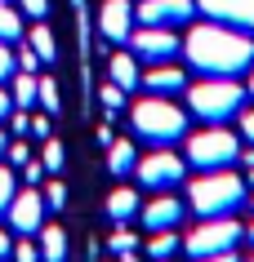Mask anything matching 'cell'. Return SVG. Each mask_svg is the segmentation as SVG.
Instances as JSON below:
<instances>
[{
  "label": "cell",
  "instance_id": "6da1fadb",
  "mask_svg": "<svg viewBox=\"0 0 254 262\" xmlns=\"http://www.w3.org/2000/svg\"><path fill=\"white\" fill-rule=\"evenodd\" d=\"M183 54L201 76H241L254 62V40L241 36V31L201 23V27H192L183 36Z\"/></svg>",
  "mask_w": 254,
  "mask_h": 262
},
{
  "label": "cell",
  "instance_id": "7a4b0ae2",
  "mask_svg": "<svg viewBox=\"0 0 254 262\" xmlns=\"http://www.w3.org/2000/svg\"><path fill=\"white\" fill-rule=\"evenodd\" d=\"M129 124H134V134L143 142H152V147H169V142H179L187 134V116L165 94H147L143 102L129 107Z\"/></svg>",
  "mask_w": 254,
  "mask_h": 262
},
{
  "label": "cell",
  "instance_id": "3957f363",
  "mask_svg": "<svg viewBox=\"0 0 254 262\" xmlns=\"http://www.w3.org/2000/svg\"><path fill=\"white\" fill-rule=\"evenodd\" d=\"M187 205L201 218H227L245 205V178H237L232 169H210L187 187Z\"/></svg>",
  "mask_w": 254,
  "mask_h": 262
},
{
  "label": "cell",
  "instance_id": "277c9868",
  "mask_svg": "<svg viewBox=\"0 0 254 262\" xmlns=\"http://www.w3.org/2000/svg\"><path fill=\"white\" fill-rule=\"evenodd\" d=\"M245 102V84H237L232 76H205L201 84H187V107L197 111L205 124L232 120Z\"/></svg>",
  "mask_w": 254,
  "mask_h": 262
},
{
  "label": "cell",
  "instance_id": "5b68a950",
  "mask_svg": "<svg viewBox=\"0 0 254 262\" xmlns=\"http://www.w3.org/2000/svg\"><path fill=\"white\" fill-rule=\"evenodd\" d=\"M241 160V142L232 129H219V124H210V129H201V134H192L187 138V165H197L201 173H210V169H227Z\"/></svg>",
  "mask_w": 254,
  "mask_h": 262
},
{
  "label": "cell",
  "instance_id": "8992f818",
  "mask_svg": "<svg viewBox=\"0 0 254 262\" xmlns=\"http://www.w3.org/2000/svg\"><path fill=\"white\" fill-rule=\"evenodd\" d=\"M241 235H245V227H241L232 213H227V218H205L192 235H183V249L192 253V258H210V253H227V249H237Z\"/></svg>",
  "mask_w": 254,
  "mask_h": 262
},
{
  "label": "cell",
  "instance_id": "52a82bcc",
  "mask_svg": "<svg viewBox=\"0 0 254 262\" xmlns=\"http://www.w3.org/2000/svg\"><path fill=\"white\" fill-rule=\"evenodd\" d=\"M134 173H139V182L147 187V191H169V187H179L187 173V160H179L174 151H165V147H156L152 156H143L139 165H134Z\"/></svg>",
  "mask_w": 254,
  "mask_h": 262
},
{
  "label": "cell",
  "instance_id": "ba28073f",
  "mask_svg": "<svg viewBox=\"0 0 254 262\" xmlns=\"http://www.w3.org/2000/svg\"><path fill=\"white\" fill-rule=\"evenodd\" d=\"M129 49H134V58H143V62H169V58H179V49H183V40H179V31L169 27H134V36H129Z\"/></svg>",
  "mask_w": 254,
  "mask_h": 262
},
{
  "label": "cell",
  "instance_id": "9c48e42d",
  "mask_svg": "<svg viewBox=\"0 0 254 262\" xmlns=\"http://www.w3.org/2000/svg\"><path fill=\"white\" fill-rule=\"evenodd\" d=\"M192 14H197V0H139L134 23H147V27H174V23H192Z\"/></svg>",
  "mask_w": 254,
  "mask_h": 262
},
{
  "label": "cell",
  "instance_id": "30bf717a",
  "mask_svg": "<svg viewBox=\"0 0 254 262\" xmlns=\"http://www.w3.org/2000/svg\"><path fill=\"white\" fill-rule=\"evenodd\" d=\"M9 227H14L18 235H41V227H45V191H18L14 195V205H9Z\"/></svg>",
  "mask_w": 254,
  "mask_h": 262
},
{
  "label": "cell",
  "instance_id": "8fae6325",
  "mask_svg": "<svg viewBox=\"0 0 254 262\" xmlns=\"http://www.w3.org/2000/svg\"><path fill=\"white\" fill-rule=\"evenodd\" d=\"M99 31H103V40L125 45L129 36H134V5H129V0H103V9H99Z\"/></svg>",
  "mask_w": 254,
  "mask_h": 262
},
{
  "label": "cell",
  "instance_id": "7c38bea8",
  "mask_svg": "<svg viewBox=\"0 0 254 262\" xmlns=\"http://www.w3.org/2000/svg\"><path fill=\"white\" fill-rule=\"evenodd\" d=\"M139 213H143V227H147V231H161V227H179V222H183L179 195H156V200H147Z\"/></svg>",
  "mask_w": 254,
  "mask_h": 262
},
{
  "label": "cell",
  "instance_id": "4fadbf2b",
  "mask_svg": "<svg viewBox=\"0 0 254 262\" xmlns=\"http://www.w3.org/2000/svg\"><path fill=\"white\" fill-rule=\"evenodd\" d=\"M139 84L147 94H179V89H187V76H183V67H174V62H152V67L143 71Z\"/></svg>",
  "mask_w": 254,
  "mask_h": 262
},
{
  "label": "cell",
  "instance_id": "5bb4252c",
  "mask_svg": "<svg viewBox=\"0 0 254 262\" xmlns=\"http://www.w3.org/2000/svg\"><path fill=\"white\" fill-rule=\"evenodd\" d=\"M107 71H112V80L121 84V89H139V80H143V67H139V58H134V49L129 54H112L107 58Z\"/></svg>",
  "mask_w": 254,
  "mask_h": 262
},
{
  "label": "cell",
  "instance_id": "9a60e30c",
  "mask_svg": "<svg viewBox=\"0 0 254 262\" xmlns=\"http://www.w3.org/2000/svg\"><path fill=\"white\" fill-rule=\"evenodd\" d=\"M139 209H143V200H139V191H134V187H116V191L107 195V218H112V222L139 218Z\"/></svg>",
  "mask_w": 254,
  "mask_h": 262
},
{
  "label": "cell",
  "instance_id": "2e32d148",
  "mask_svg": "<svg viewBox=\"0 0 254 262\" xmlns=\"http://www.w3.org/2000/svg\"><path fill=\"white\" fill-rule=\"evenodd\" d=\"M197 5L219 18H237L241 27H254V0H197Z\"/></svg>",
  "mask_w": 254,
  "mask_h": 262
},
{
  "label": "cell",
  "instance_id": "e0dca14e",
  "mask_svg": "<svg viewBox=\"0 0 254 262\" xmlns=\"http://www.w3.org/2000/svg\"><path fill=\"white\" fill-rule=\"evenodd\" d=\"M134 165H139V151H134V142H125V138H112V142H107V169H112L116 178L134 173Z\"/></svg>",
  "mask_w": 254,
  "mask_h": 262
},
{
  "label": "cell",
  "instance_id": "ac0fdd59",
  "mask_svg": "<svg viewBox=\"0 0 254 262\" xmlns=\"http://www.w3.org/2000/svg\"><path fill=\"white\" fill-rule=\"evenodd\" d=\"M9 94H14V107H36L41 102V94H36V71H14L9 76Z\"/></svg>",
  "mask_w": 254,
  "mask_h": 262
},
{
  "label": "cell",
  "instance_id": "d6986e66",
  "mask_svg": "<svg viewBox=\"0 0 254 262\" xmlns=\"http://www.w3.org/2000/svg\"><path fill=\"white\" fill-rule=\"evenodd\" d=\"M41 262H67V231L41 227Z\"/></svg>",
  "mask_w": 254,
  "mask_h": 262
},
{
  "label": "cell",
  "instance_id": "ffe728a7",
  "mask_svg": "<svg viewBox=\"0 0 254 262\" xmlns=\"http://www.w3.org/2000/svg\"><path fill=\"white\" fill-rule=\"evenodd\" d=\"M0 40L5 45L23 40V9H14L9 0H0Z\"/></svg>",
  "mask_w": 254,
  "mask_h": 262
},
{
  "label": "cell",
  "instance_id": "44dd1931",
  "mask_svg": "<svg viewBox=\"0 0 254 262\" xmlns=\"http://www.w3.org/2000/svg\"><path fill=\"white\" fill-rule=\"evenodd\" d=\"M27 40H31V49H36V58H41V62H54V58H58V40H54V31L45 27V18L27 31Z\"/></svg>",
  "mask_w": 254,
  "mask_h": 262
},
{
  "label": "cell",
  "instance_id": "7402d4cb",
  "mask_svg": "<svg viewBox=\"0 0 254 262\" xmlns=\"http://www.w3.org/2000/svg\"><path fill=\"white\" fill-rule=\"evenodd\" d=\"M179 253V231L174 227H161V231H152V240H147V258H174Z\"/></svg>",
  "mask_w": 254,
  "mask_h": 262
},
{
  "label": "cell",
  "instance_id": "603a6c76",
  "mask_svg": "<svg viewBox=\"0 0 254 262\" xmlns=\"http://www.w3.org/2000/svg\"><path fill=\"white\" fill-rule=\"evenodd\" d=\"M36 94H41V107L49 111V116H54V111L63 107V98H58V84L49 80V76H41V80H36Z\"/></svg>",
  "mask_w": 254,
  "mask_h": 262
},
{
  "label": "cell",
  "instance_id": "cb8c5ba5",
  "mask_svg": "<svg viewBox=\"0 0 254 262\" xmlns=\"http://www.w3.org/2000/svg\"><path fill=\"white\" fill-rule=\"evenodd\" d=\"M107 245H112V249H116V253H129V249H139V235L129 231L125 222H116V231H112V235H107Z\"/></svg>",
  "mask_w": 254,
  "mask_h": 262
},
{
  "label": "cell",
  "instance_id": "d4e9b609",
  "mask_svg": "<svg viewBox=\"0 0 254 262\" xmlns=\"http://www.w3.org/2000/svg\"><path fill=\"white\" fill-rule=\"evenodd\" d=\"M99 102H103L107 111H121V107H125V89H121L116 80H103V89H99Z\"/></svg>",
  "mask_w": 254,
  "mask_h": 262
},
{
  "label": "cell",
  "instance_id": "484cf974",
  "mask_svg": "<svg viewBox=\"0 0 254 262\" xmlns=\"http://www.w3.org/2000/svg\"><path fill=\"white\" fill-rule=\"evenodd\" d=\"M14 195H18V182H14V173H9V165H0V213H9Z\"/></svg>",
  "mask_w": 254,
  "mask_h": 262
},
{
  "label": "cell",
  "instance_id": "4316f807",
  "mask_svg": "<svg viewBox=\"0 0 254 262\" xmlns=\"http://www.w3.org/2000/svg\"><path fill=\"white\" fill-rule=\"evenodd\" d=\"M41 165H45V173H58V169H63V142H54V138H45Z\"/></svg>",
  "mask_w": 254,
  "mask_h": 262
},
{
  "label": "cell",
  "instance_id": "83f0119b",
  "mask_svg": "<svg viewBox=\"0 0 254 262\" xmlns=\"http://www.w3.org/2000/svg\"><path fill=\"white\" fill-rule=\"evenodd\" d=\"M14 71H18V54H14V49H9V45H5V40H0V84L9 80Z\"/></svg>",
  "mask_w": 254,
  "mask_h": 262
},
{
  "label": "cell",
  "instance_id": "f1b7e54d",
  "mask_svg": "<svg viewBox=\"0 0 254 262\" xmlns=\"http://www.w3.org/2000/svg\"><path fill=\"white\" fill-rule=\"evenodd\" d=\"M14 262H41V253H36V240L31 235H23L14 245Z\"/></svg>",
  "mask_w": 254,
  "mask_h": 262
},
{
  "label": "cell",
  "instance_id": "f546056e",
  "mask_svg": "<svg viewBox=\"0 0 254 262\" xmlns=\"http://www.w3.org/2000/svg\"><path fill=\"white\" fill-rule=\"evenodd\" d=\"M67 205V187H63V182H49V187H45V209H63Z\"/></svg>",
  "mask_w": 254,
  "mask_h": 262
},
{
  "label": "cell",
  "instance_id": "4dcf8cb0",
  "mask_svg": "<svg viewBox=\"0 0 254 262\" xmlns=\"http://www.w3.org/2000/svg\"><path fill=\"white\" fill-rule=\"evenodd\" d=\"M18 9H23V18H36V23H41V18L49 14V0H18Z\"/></svg>",
  "mask_w": 254,
  "mask_h": 262
},
{
  "label": "cell",
  "instance_id": "1f68e13d",
  "mask_svg": "<svg viewBox=\"0 0 254 262\" xmlns=\"http://www.w3.org/2000/svg\"><path fill=\"white\" fill-rule=\"evenodd\" d=\"M5 160H9V165H27V160H31L27 142H9V147H5Z\"/></svg>",
  "mask_w": 254,
  "mask_h": 262
},
{
  "label": "cell",
  "instance_id": "d6a6232c",
  "mask_svg": "<svg viewBox=\"0 0 254 262\" xmlns=\"http://www.w3.org/2000/svg\"><path fill=\"white\" fill-rule=\"evenodd\" d=\"M27 134H31V138H49V111H41V116H31V124H27Z\"/></svg>",
  "mask_w": 254,
  "mask_h": 262
},
{
  "label": "cell",
  "instance_id": "836d02e7",
  "mask_svg": "<svg viewBox=\"0 0 254 262\" xmlns=\"http://www.w3.org/2000/svg\"><path fill=\"white\" fill-rule=\"evenodd\" d=\"M27 124H31V116H27L23 107H18V111H9V129H14V134H27Z\"/></svg>",
  "mask_w": 254,
  "mask_h": 262
},
{
  "label": "cell",
  "instance_id": "e575fe53",
  "mask_svg": "<svg viewBox=\"0 0 254 262\" xmlns=\"http://www.w3.org/2000/svg\"><path fill=\"white\" fill-rule=\"evenodd\" d=\"M36 62H41L36 49H18V71H36Z\"/></svg>",
  "mask_w": 254,
  "mask_h": 262
},
{
  "label": "cell",
  "instance_id": "d590c367",
  "mask_svg": "<svg viewBox=\"0 0 254 262\" xmlns=\"http://www.w3.org/2000/svg\"><path fill=\"white\" fill-rule=\"evenodd\" d=\"M9 111H14V94H9V89L0 84V124L9 120Z\"/></svg>",
  "mask_w": 254,
  "mask_h": 262
},
{
  "label": "cell",
  "instance_id": "8d00e7d4",
  "mask_svg": "<svg viewBox=\"0 0 254 262\" xmlns=\"http://www.w3.org/2000/svg\"><path fill=\"white\" fill-rule=\"evenodd\" d=\"M237 129H241V138H245V142H254V111H245V116H241Z\"/></svg>",
  "mask_w": 254,
  "mask_h": 262
},
{
  "label": "cell",
  "instance_id": "74e56055",
  "mask_svg": "<svg viewBox=\"0 0 254 262\" xmlns=\"http://www.w3.org/2000/svg\"><path fill=\"white\" fill-rule=\"evenodd\" d=\"M41 173H45V165H41V160H27V182H31V187L41 182Z\"/></svg>",
  "mask_w": 254,
  "mask_h": 262
},
{
  "label": "cell",
  "instance_id": "f35d334b",
  "mask_svg": "<svg viewBox=\"0 0 254 262\" xmlns=\"http://www.w3.org/2000/svg\"><path fill=\"white\" fill-rule=\"evenodd\" d=\"M5 258H14V235L0 231V262H5Z\"/></svg>",
  "mask_w": 254,
  "mask_h": 262
},
{
  "label": "cell",
  "instance_id": "ab89813d",
  "mask_svg": "<svg viewBox=\"0 0 254 262\" xmlns=\"http://www.w3.org/2000/svg\"><path fill=\"white\" fill-rule=\"evenodd\" d=\"M197 262H237V253L227 249V253H210V258H197Z\"/></svg>",
  "mask_w": 254,
  "mask_h": 262
},
{
  "label": "cell",
  "instance_id": "60d3db41",
  "mask_svg": "<svg viewBox=\"0 0 254 262\" xmlns=\"http://www.w3.org/2000/svg\"><path fill=\"white\" fill-rule=\"evenodd\" d=\"M121 262H143V258H139V249H129V253H121Z\"/></svg>",
  "mask_w": 254,
  "mask_h": 262
},
{
  "label": "cell",
  "instance_id": "b9f144b4",
  "mask_svg": "<svg viewBox=\"0 0 254 262\" xmlns=\"http://www.w3.org/2000/svg\"><path fill=\"white\" fill-rule=\"evenodd\" d=\"M5 147H9V138H5V129H0V156H5Z\"/></svg>",
  "mask_w": 254,
  "mask_h": 262
},
{
  "label": "cell",
  "instance_id": "7bdbcfd3",
  "mask_svg": "<svg viewBox=\"0 0 254 262\" xmlns=\"http://www.w3.org/2000/svg\"><path fill=\"white\" fill-rule=\"evenodd\" d=\"M245 94H250V98H254V71H250V84H245Z\"/></svg>",
  "mask_w": 254,
  "mask_h": 262
},
{
  "label": "cell",
  "instance_id": "ee69618b",
  "mask_svg": "<svg viewBox=\"0 0 254 262\" xmlns=\"http://www.w3.org/2000/svg\"><path fill=\"white\" fill-rule=\"evenodd\" d=\"M245 240H250V245H254V222H250V231H245Z\"/></svg>",
  "mask_w": 254,
  "mask_h": 262
},
{
  "label": "cell",
  "instance_id": "f6af8a7d",
  "mask_svg": "<svg viewBox=\"0 0 254 262\" xmlns=\"http://www.w3.org/2000/svg\"><path fill=\"white\" fill-rule=\"evenodd\" d=\"M156 262H169V258H156Z\"/></svg>",
  "mask_w": 254,
  "mask_h": 262
},
{
  "label": "cell",
  "instance_id": "bcb514c9",
  "mask_svg": "<svg viewBox=\"0 0 254 262\" xmlns=\"http://www.w3.org/2000/svg\"><path fill=\"white\" fill-rule=\"evenodd\" d=\"M250 209H254V200H250Z\"/></svg>",
  "mask_w": 254,
  "mask_h": 262
},
{
  "label": "cell",
  "instance_id": "7dc6e473",
  "mask_svg": "<svg viewBox=\"0 0 254 262\" xmlns=\"http://www.w3.org/2000/svg\"><path fill=\"white\" fill-rule=\"evenodd\" d=\"M250 262H254V258H250Z\"/></svg>",
  "mask_w": 254,
  "mask_h": 262
}]
</instances>
